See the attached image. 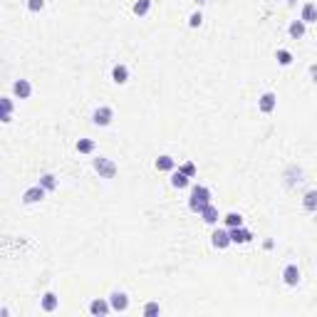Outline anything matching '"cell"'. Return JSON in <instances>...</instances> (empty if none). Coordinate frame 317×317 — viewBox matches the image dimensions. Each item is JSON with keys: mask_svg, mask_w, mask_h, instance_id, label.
<instances>
[{"mask_svg": "<svg viewBox=\"0 0 317 317\" xmlns=\"http://www.w3.org/2000/svg\"><path fill=\"white\" fill-rule=\"evenodd\" d=\"M290 3H292V0H290Z\"/></svg>", "mask_w": 317, "mask_h": 317, "instance_id": "1f68e13d", "label": "cell"}, {"mask_svg": "<svg viewBox=\"0 0 317 317\" xmlns=\"http://www.w3.org/2000/svg\"><path fill=\"white\" fill-rule=\"evenodd\" d=\"M40 186L47 188V191H55V188H57V178H55L52 173H42V176H40Z\"/></svg>", "mask_w": 317, "mask_h": 317, "instance_id": "603a6c76", "label": "cell"}, {"mask_svg": "<svg viewBox=\"0 0 317 317\" xmlns=\"http://www.w3.org/2000/svg\"><path fill=\"white\" fill-rule=\"evenodd\" d=\"M75 149H77L80 154H92V151H94V142H92V139H80V142L75 144Z\"/></svg>", "mask_w": 317, "mask_h": 317, "instance_id": "cb8c5ba5", "label": "cell"}, {"mask_svg": "<svg viewBox=\"0 0 317 317\" xmlns=\"http://www.w3.org/2000/svg\"><path fill=\"white\" fill-rule=\"evenodd\" d=\"M211 243H213V248H218V250H223V248H228L233 240H231V233L228 231H213V235H211Z\"/></svg>", "mask_w": 317, "mask_h": 317, "instance_id": "8fae6325", "label": "cell"}, {"mask_svg": "<svg viewBox=\"0 0 317 317\" xmlns=\"http://www.w3.org/2000/svg\"><path fill=\"white\" fill-rule=\"evenodd\" d=\"M13 94H15L18 99H28V97L32 94V85H30L28 80H15V82H13Z\"/></svg>", "mask_w": 317, "mask_h": 317, "instance_id": "9c48e42d", "label": "cell"}, {"mask_svg": "<svg viewBox=\"0 0 317 317\" xmlns=\"http://www.w3.org/2000/svg\"><path fill=\"white\" fill-rule=\"evenodd\" d=\"M0 107H3V121L8 124L13 116H10V112H13V102H10V97H3L0 99Z\"/></svg>", "mask_w": 317, "mask_h": 317, "instance_id": "d4e9b609", "label": "cell"}, {"mask_svg": "<svg viewBox=\"0 0 317 317\" xmlns=\"http://www.w3.org/2000/svg\"><path fill=\"white\" fill-rule=\"evenodd\" d=\"M154 166H156V171H173V166H176V161L171 159V156H159L156 161H154Z\"/></svg>", "mask_w": 317, "mask_h": 317, "instance_id": "2e32d148", "label": "cell"}, {"mask_svg": "<svg viewBox=\"0 0 317 317\" xmlns=\"http://www.w3.org/2000/svg\"><path fill=\"white\" fill-rule=\"evenodd\" d=\"M171 186H173V188H186V186H188V176H186L183 171H173V173H171Z\"/></svg>", "mask_w": 317, "mask_h": 317, "instance_id": "ffe728a7", "label": "cell"}, {"mask_svg": "<svg viewBox=\"0 0 317 317\" xmlns=\"http://www.w3.org/2000/svg\"><path fill=\"white\" fill-rule=\"evenodd\" d=\"M302 206H305V211L315 213V211H317V191H307V194L302 196Z\"/></svg>", "mask_w": 317, "mask_h": 317, "instance_id": "ac0fdd59", "label": "cell"}, {"mask_svg": "<svg viewBox=\"0 0 317 317\" xmlns=\"http://www.w3.org/2000/svg\"><path fill=\"white\" fill-rule=\"evenodd\" d=\"M109 305H112L114 312H126L129 310V297H126V292H121V290H114L109 295Z\"/></svg>", "mask_w": 317, "mask_h": 317, "instance_id": "3957f363", "label": "cell"}, {"mask_svg": "<svg viewBox=\"0 0 317 317\" xmlns=\"http://www.w3.org/2000/svg\"><path fill=\"white\" fill-rule=\"evenodd\" d=\"M57 305H59V297H57L55 292H45V295H42V310H45V312H55Z\"/></svg>", "mask_w": 317, "mask_h": 317, "instance_id": "9a60e30c", "label": "cell"}, {"mask_svg": "<svg viewBox=\"0 0 317 317\" xmlns=\"http://www.w3.org/2000/svg\"><path fill=\"white\" fill-rule=\"evenodd\" d=\"M159 312H161L159 302H146L144 305V315H159Z\"/></svg>", "mask_w": 317, "mask_h": 317, "instance_id": "83f0119b", "label": "cell"}, {"mask_svg": "<svg viewBox=\"0 0 317 317\" xmlns=\"http://www.w3.org/2000/svg\"><path fill=\"white\" fill-rule=\"evenodd\" d=\"M310 72H312V75L317 77V67H310ZM315 82H317V80H315Z\"/></svg>", "mask_w": 317, "mask_h": 317, "instance_id": "f546056e", "label": "cell"}, {"mask_svg": "<svg viewBox=\"0 0 317 317\" xmlns=\"http://www.w3.org/2000/svg\"><path fill=\"white\" fill-rule=\"evenodd\" d=\"M228 233H231V240L233 243H250L253 240V233L248 231V228H243V226H238V228H228Z\"/></svg>", "mask_w": 317, "mask_h": 317, "instance_id": "30bf717a", "label": "cell"}, {"mask_svg": "<svg viewBox=\"0 0 317 317\" xmlns=\"http://www.w3.org/2000/svg\"><path fill=\"white\" fill-rule=\"evenodd\" d=\"M283 283L290 285V288H295V285L300 283V268H297L295 263H288V265H285V270H283Z\"/></svg>", "mask_w": 317, "mask_h": 317, "instance_id": "52a82bcc", "label": "cell"}, {"mask_svg": "<svg viewBox=\"0 0 317 317\" xmlns=\"http://www.w3.org/2000/svg\"><path fill=\"white\" fill-rule=\"evenodd\" d=\"M275 107H278V94L275 92H263L260 99H258V109L263 114H270V112H275Z\"/></svg>", "mask_w": 317, "mask_h": 317, "instance_id": "5b68a950", "label": "cell"}, {"mask_svg": "<svg viewBox=\"0 0 317 317\" xmlns=\"http://www.w3.org/2000/svg\"><path fill=\"white\" fill-rule=\"evenodd\" d=\"M201 23H203V15H201V13H191V18H188V25H191V28H201Z\"/></svg>", "mask_w": 317, "mask_h": 317, "instance_id": "f1b7e54d", "label": "cell"}, {"mask_svg": "<svg viewBox=\"0 0 317 317\" xmlns=\"http://www.w3.org/2000/svg\"><path fill=\"white\" fill-rule=\"evenodd\" d=\"M132 10H134V15H139V18H144L149 10H151V0H137V3L132 5Z\"/></svg>", "mask_w": 317, "mask_h": 317, "instance_id": "d6986e66", "label": "cell"}, {"mask_svg": "<svg viewBox=\"0 0 317 317\" xmlns=\"http://www.w3.org/2000/svg\"><path fill=\"white\" fill-rule=\"evenodd\" d=\"M178 171H183V173H186L188 178H194V176H196V166H194L191 161H186V164H181V166H178Z\"/></svg>", "mask_w": 317, "mask_h": 317, "instance_id": "484cf974", "label": "cell"}, {"mask_svg": "<svg viewBox=\"0 0 317 317\" xmlns=\"http://www.w3.org/2000/svg\"><path fill=\"white\" fill-rule=\"evenodd\" d=\"M305 30H307V25H305L302 20H292L290 28H288V35H290L292 40H300V37H305Z\"/></svg>", "mask_w": 317, "mask_h": 317, "instance_id": "5bb4252c", "label": "cell"}, {"mask_svg": "<svg viewBox=\"0 0 317 317\" xmlns=\"http://www.w3.org/2000/svg\"><path fill=\"white\" fill-rule=\"evenodd\" d=\"M275 59H278V65L290 67V65H292V52H290V50H278V52H275Z\"/></svg>", "mask_w": 317, "mask_h": 317, "instance_id": "44dd1931", "label": "cell"}, {"mask_svg": "<svg viewBox=\"0 0 317 317\" xmlns=\"http://www.w3.org/2000/svg\"><path fill=\"white\" fill-rule=\"evenodd\" d=\"M223 223H226V228H238V226H243V216L240 213H228V216H223Z\"/></svg>", "mask_w": 317, "mask_h": 317, "instance_id": "7402d4cb", "label": "cell"}, {"mask_svg": "<svg viewBox=\"0 0 317 317\" xmlns=\"http://www.w3.org/2000/svg\"><path fill=\"white\" fill-rule=\"evenodd\" d=\"M112 119H114V109H112V107H97L94 114H92V121H94L97 126H109Z\"/></svg>", "mask_w": 317, "mask_h": 317, "instance_id": "277c9868", "label": "cell"}, {"mask_svg": "<svg viewBox=\"0 0 317 317\" xmlns=\"http://www.w3.org/2000/svg\"><path fill=\"white\" fill-rule=\"evenodd\" d=\"M109 310H112V305L104 302V300H92V302H89V312H92V315H107Z\"/></svg>", "mask_w": 317, "mask_h": 317, "instance_id": "e0dca14e", "label": "cell"}, {"mask_svg": "<svg viewBox=\"0 0 317 317\" xmlns=\"http://www.w3.org/2000/svg\"><path fill=\"white\" fill-rule=\"evenodd\" d=\"M199 216H201V218H203V223H208V226H216V223L221 221V218H218V208H216L213 203H208Z\"/></svg>", "mask_w": 317, "mask_h": 317, "instance_id": "7c38bea8", "label": "cell"}, {"mask_svg": "<svg viewBox=\"0 0 317 317\" xmlns=\"http://www.w3.org/2000/svg\"><path fill=\"white\" fill-rule=\"evenodd\" d=\"M45 194H47V188H42L40 183L37 186H30L28 191L23 194V203H40L45 199Z\"/></svg>", "mask_w": 317, "mask_h": 317, "instance_id": "8992f818", "label": "cell"}, {"mask_svg": "<svg viewBox=\"0 0 317 317\" xmlns=\"http://www.w3.org/2000/svg\"><path fill=\"white\" fill-rule=\"evenodd\" d=\"M300 20L307 25V23H317V5L315 3H305L302 5V13H300Z\"/></svg>", "mask_w": 317, "mask_h": 317, "instance_id": "4fadbf2b", "label": "cell"}, {"mask_svg": "<svg viewBox=\"0 0 317 317\" xmlns=\"http://www.w3.org/2000/svg\"><path fill=\"white\" fill-rule=\"evenodd\" d=\"M112 82L114 85H126V82H129V67L121 65V62H119V65H114L112 67Z\"/></svg>", "mask_w": 317, "mask_h": 317, "instance_id": "ba28073f", "label": "cell"}, {"mask_svg": "<svg viewBox=\"0 0 317 317\" xmlns=\"http://www.w3.org/2000/svg\"><path fill=\"white\" fill-rule=\"evenodd\" d=\"M211 203V188L208 186H194L191 188V196H188V208H191L194 213H201L206 206Z\"/></svg>", "mask_w": 317, "mask_h": 317, "instance_id": "6da1fadb", "label": "cell"}, {"mask_svg": "<svg viewBox=\"0 0 317 317\" xmlns=\"http://www.w3.org/2000/svg\"><path fill=\"white\" fill-rule=\"evenodd\" d=\"M45 8V0H28V10L30 13H40Z\"/></svg>", "mask_w": 317, "mask_h": 317, "instance_id": "4316f807", "label": "cell"}, {"mask_svg": "<svg viewBox=\"0 0 317 317\" xmlns=\"http://www.w3.org/2000/svg\"><path fill=\"white\" fill-rule=\"evenodd\" d=\"M196 3H199V5H203V3H206V0H196Z\"/></svg>", "mask_w": 317, "mask_h": 317, "instance_id": "4dcf8cb0", "label": "cell"}, {"mask_svg": "<svg viewBox=\"0 0 317 317\" xmlns=\"http://www.w3.org/2000/svg\"><path fill=\"white\" fill-rule=\"evenodd\" d=\"M94 171L102 176V178H114L116 176V164L107 156H97L94 159Z\"/></svg>", "mask_w": 317, "mask_h": 317, "instance_id": "7a4b0ae2", "label": "cell"}]
</instances>
